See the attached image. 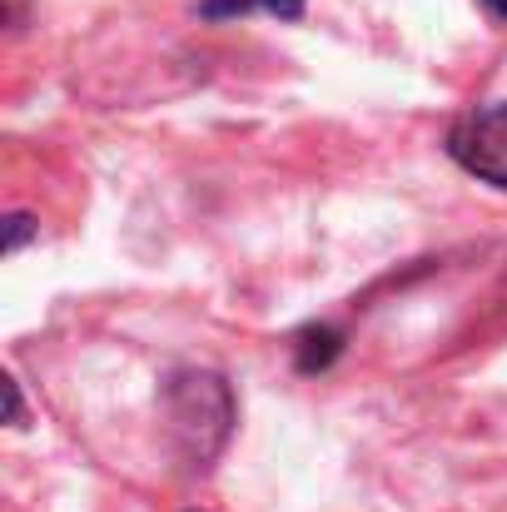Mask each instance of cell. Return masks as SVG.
<instances>
[{"label": "cell", "instance_id": "obj_1", "mask_svg": "<svg viewBox=\"0 0 507 512\" xmlns=\"http://www.w3.org/2000/svg\"><path fill=\"white\" fill-rule=\"evenodd\" d=\"M169 413H174V428L184 438V453L204 468L224 438H229V423H234V403H229V388L224 378L214 373H179L169 383Z\"/></svg>", "mask_w": 507, "mask_h": 512}, {"label": "cell", "instance_id": "obj_2", "mask_svg": "<svg viewBox=\"0 0 507 512\" xmlns=\"http://www.w3.org/2000/svg\"><path fill=\"white\" fill-rule=\"evenodd\" d=\"M448 155L468 174L507 189V100L463 115L453 125V135H448Z\"/></svg>", "mask_w": 507, "mask_h": 512}, {"label": "cell", "instance_id": "obj_3", "mask_svg": "<svg viewBox=\"0 0 507 512\" xmlns=\"http://www.w3.org/2000/svg\"><path fill=\"white\" fill-rule=\"evenodd\" d=\"M294 348H299V373H324L338 358V348H343V334L329 329V324H319V329H304Z\"/></svg>", "mask_w": 507, "mask_h": 512}, {"label": "cell", "instance_id": "obj_4", "mask_svg": "<svg viewBox=\"0 0 507 512\" xmlns=\"http://www.w3.org/2000/svg\"><path fill=\"white\" fill-rule=\"evenodd\" d=\"M244 10H269V15H279V20H299V15H304V0H204V15H209V20L244 15Z\"/></svg>", "mask_w": 507, "mask_h": 512}, {"label": "cell", "instance_id": "obj_5", "mask_svg": "<svg viewBox=\"0 0 507 512\" xmlns=\"http://www.w3.org/2000/svg\"><path fill=\"white\" fill-rule=\"evenodd\" d=\"M25 239H30V214H10V219H5V249L15 254Z\"/></svg>", "mask_w": 507, "mask_h": 512}, {"label": "cell", "instance_id": "obj_6", "mask_svg": "<svg viewBox=\"0 0 507 512\" xmlns=\"http://www.w3.org/2000/svg\"><path fill=\"white\" fill-rule=\"evenodd\" d=\"M483 5H488V10L498 15V20H507V0H483Z\"/></svg>", "mask_w": 507, "mask_h": 512}]
</instances>
